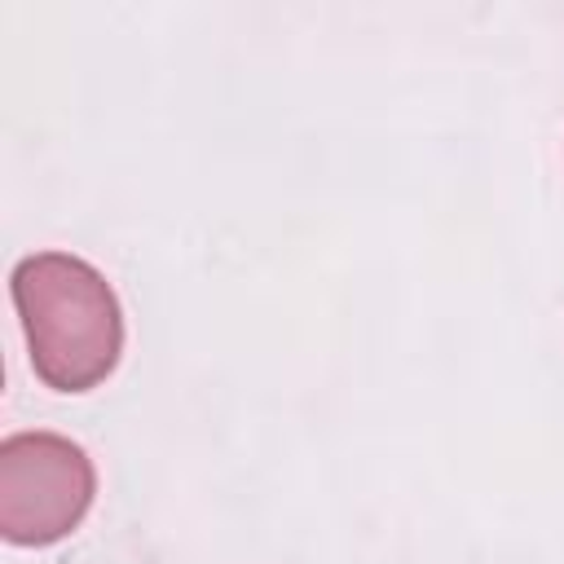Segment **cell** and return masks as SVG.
Wrapping results in <instances>:
<instances>
[{
    "mask_svg": "<svg viewBox=\"0 0 564 564\" xmlns=\"http://www.w3.org/2000/svg\"><path fill=\"white\" fill-rule=\"evenodd\" d=\"M97 498L88 449L62 432H13L0 441V533L9 546L70 538Z\"/></svg>",
    "mask_w": 564,
    "mask_h": 564,
    "instance_id": "cell-2",
    "label": "cell"
},
{
    "mask_svg": "<svg viewBox=\"0 0 564 564\" xmlns=\"http://www.w3.org/2000/svg\"><path fill=\"white\" fill-rule=\"evenodd\" d=\"M13 308L31 370L53 392H93L123 357V308L110 278L70 251H35L13 264Z\"/></svg>",
    "mask_w": 564,
    "mask_h": 564,
    "instance_id": "cell-1",
    "label": "cell"
}]
</instances>
